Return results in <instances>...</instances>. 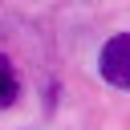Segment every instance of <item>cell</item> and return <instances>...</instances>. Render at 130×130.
<instances>
[{"label":"cell","mask_w":130,"mask_h":130,"mask_svg":"<svg viewBox=\"0 0 130 130\" xmlns=\"http://www.w3.org/2000/svg\"><path fill=\"white\" fill-rule=\"evenodd\" d=\"M98 69H102V77H106L114 89H130V32H114V37L102 45Z\"/></svg>","instance_id":"6da1fadb"},{"label":"cell","mask_w":130,"mask_h":130,"mask_svg":"<svg viewBox=\"0 0 130 130\" xmlns=\"http://www.w3.org/2000/svg\"><path fill=\"white\" fill-rule=\"evenodd\" d=\"M16 98H20V81H16V69H12V61L0 53V110H8Z\"/></svg>","instance_id":"7a4b0ae2"}]
</instances>
